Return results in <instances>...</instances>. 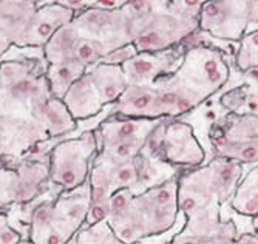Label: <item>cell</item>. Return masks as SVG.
Instances as JSON below:
<instances>
[{"instance_id":"26","label":"cell","mask_w":258,"mask_h":244,"mask_svg":"<svg viewBox=\"0 0 258 244\" xmlns=\"http://www.w3.org/2000/svg\"><path fill=\"white\" fill-rule=\"evenodd\" d=\"M252 227H253V232H255V235H258V216L253 219L252 221Z\"/></svg>"},{"instance_id":"6","label":"cell","mask_w":258,"mask_h":244,"mask_svg":"<svg viewBox=\"0 0 258 244\" xmlns=\"http://www.w3.org/2000/svg\"><path fill=\"white\" fill-rule=\"evenodd\" d=\"M173 167L162 164L150 153L144 152L139 158L130 162H108L95 159L91 167V210L87 226L105 221L110 200L116 193L130 190L133 193H143L158 184L166 182L178 175L167 173Z\"/></svg>"},{"instance_id":"16","label":"cell","mask_w":258,"mask_h":244,"mask_svg":"<svg viewBox=\"0 0 258 244\" xmlns=\"http://www.w3.org/2000/svg\"><path fill=\"white\" fill-rule=\"evenodd\" d=\"M240 236L233 219H221V207H212L185 218V224L170 244H220Z\"/></svg>"},{"instance_id":"10","label":"cell","mask_w":258,"mask_h":244,"mask_svg":"<svg viewBox=\"0 0 258 244\" xmlns=\"http://www.w3.org/2000/svg\"><path fill=\"white\" fill-rule=\"evenodd\" d=\"M164 120L110 116L95 129L99 153L98 159L108 162H130L143 155L153 133Z\"/></svg>"},{"instance_id":"21","label":"cell","mask_w":258,"mask_h":244,"mask_svg":"<svg viewBox=\"0 0 258 244\" xmlns=\"http://www.w3.org/2000/svg\"><path fill=\"white\" fill-rule=\"evenodd\" d=\"M235 65L241 73L258 70V28L247 31L238 42Z\"/></svg>"},{"instance_id":"25","label":"cell","mask_w":258,"mask_h":244,"mask_svg":"<svg viewBox=\"0 0 258 244\" xmlns=\"http://www.w3.org/2000/svg\"><path fill=\"white\" fill-rule=\"evenodd\" d=\"M252 23H258V0H252Z\"/></svg>"},{"instance_id":"11","label":"cell","mask_w":258,"mask_h":244,"mask_svg":"<svg viewBox=\"0 0 258 244\" xmlns=\"http://www.w3.org/2000/svg\"><path fill=\"white\" fill-rule=\"evenodd\" d=\"M215 158L241 165L258 164V113H227L209 130Z\"/></svg>"},{"instance_id":"27","label":"cell","mask_w":258,"mask_h":244,"mask_svg":"<svg viewBox=\"0 0 258 244\" xmlns=\"http://www.w3.org/2000/svg\"><path fill=\"white\" fill-rule=\"evenodd\" d=\"M20 244H33V242H31L30 239H23V241H22Z\"/></svg>"},{"instance_id":"22","label":"cell","mask_w":258,"mask_h":244,"mask_svg":"<svg viewBox=\"0 0 258 244\" xmlns=\"http://www.w3.org/2000/svg\"><path fill=\"white\" fill-rule=\"evenodd\" d=\"M70 244H124L114 235L107 221L85 226Z\"/></svg>"},{"instance_id":"23","label":"cell","mask_w":258,"mask_h":244,"mask_svg":"<svg viewBox=\"0 0 258 244\" xmlns=\"http://www.w3.org/2000/svg\"><path fill=\"white\" fill-rule=\"evenodd\" d=\"M22 235L20 232H17L8 221L7 213L2 210L0 213V244H20Z\"/></svg>"},{"instance_id":"5","label":"cell","mask_w":258,"mask_h":244,"mask_svg":"<svg viewBox=\"0 0 258 244\" xmlns=\"http://www.w3.org/2000/svg\"><path fill=\"white\" fill-rule=\"evenodd\" d=\"M204 2L185 0H132L127 10L132 19L133 46L138 53L175 50L200 31V13Z\"/></svg>"},{"instance_id":"17","label":"cell","mask_w":258,"mask_h":244,"mask_svg":"<svg viewBox=\"0 0 258 244\" xmlns=\"http://www.w3.org/2000/svg\"><path fill=\"white\" fill-rule=\"evenodd\" d=\"M184 53L185 50L179 46L164 53H138L121 65L128 87H149L172 75L181 67Z\"/></svg>"},{"instance_id":"7","label":"cell","mask_w":258,"mask_h":244,"mask_svg":"<svg viewBox=\"0 0 258 244\" xmlns=\"http://www.w3.org/2000/svg\"><path fill=\"white\" fill-rule=\"evenodd\" d=\"M243 176V165L223 158L178 175V204L185 218L212 207H221L235 195Z\"/></svg>"},{"instance_id":"2","label":"cell","mask_w":258,"mask_h":244,"mask_svg":"<svg viewBox=\"0 0 258 244\" xmlns=\"http://www.w3.org/2000/svg\"><path fill=\"white\" fill-rule=\"evenodd\" d=\"M230 78L226 54L212 45H192L181 67L149 87H127L111 114L119 117L166 120L203 105Z\"/></svg>"},{"instance_id":"13","label":"cell","mask_w":258,"mask_h":244,"mask_svg":"<svg viewBox=\"0 0 258 244\" xmlns=\"http://www.w3.org/2000/svg\"><path fill=\"white\" fill-rule=\"evenodd\" d=\"M155 159L173 168H197L206 161V152L195 136L192 124L166 119L153 133L146 150Z\"/></svg>"},{"instance_id":"15","label":"cell","mask_w":258,"mask_h":244,"mask_svg":"<svg viewBox=\"0 0 258 244\" xmlns=\"http://www.w3.org/2000/svg\"><path fill=\"white\" fill-rule=\"evenodd\" d=\"M252 25V0H212L200 13V31L220 40L240 42Z\"/></svg>"},{"instance_id":"18","label":"cell","mask_w":258,"mask_h":244,"mask_svg":"<svg viewBox=\"0 0 258 244\" xmlns=\"http://www.w3.org/2000/svg\"><path fill=\"white\" fill-rule=\"evenodd\" d=\"M76 17V13L67 7H62L59 2H39V8L31 20V25L20 42L19 48H40L60 31L65 25Z\"/></svg>"},{"instance_id":"14","label":"cell","mask_w":258,"mask_h":244,"mask_svg":"<svg viewBox=\"0 0 258 244\" xmlns=\"http://www.w3.org/2000/svg\"><path fill=\"white\" fill-rule=\"evenodd\" d=\"M50 164L37 159H22L0 168V206H27L50 190Z\"/></svg>"},{"instance_id":"1","label":"cell","mask_w":258,"mask_h":244,"mask_svg":"<svg viewBox=\"0 0 258 244\" xmlns=\"http://www.w3.org/2000/svg\"><path fill=\"white\" fill-rule=\"evenodd\" d=\"M79 122L53 94L46 64L36 57L4 59L0 68V153L25 159L39 144L78 130Z\"/></svg>"},{"instance_id":"19","label":"cell","mask_w":258,"mask_h":244,"mask_svg":"<svg viewBox=\"0 0 258 244\" xmlns=\"http://www.w3.org/2000/svg\"><path fill=\"white\" fill-rule=\"evenodd\" d=\"M37 8L39 2L2 0L0 4V53L2 56H7L11 46L19 48Z\"/></svg>"},{"instance_id":"24","label":"cell","mask_w":258,"mask_h":244,"mask_svg":"<svg viewBox=\"0 0 258 244\" xmlns=\"http://www.w3.org/2000/svg\"><path fill=\"white\" fill-rule=\"evenodd\" d=\"M220 244H258V235H255V233H241L237 238L223 241Z\"/></svg>"},{"instance_id":"9","label":"cell","mask_w":258,"mask_h":244,"mask_svg":"<svg viewBox=\"0 0 258 244\" xmlns=\"http://www.w3.org/2000/svg\"><path fill=\"white\" fill-rule=\"evenodd\" d=\"M127 87L128 84L121 65L101 62L87 70L62 101L78 122L87 120L99 114L107 105H114Z\"/></svg>"},{"instance_id":"12","label":"cell","mask_w":258,"mask_h":244,"mask_svg":"<svg viewBox=\"0 0 258 244\" xmlns=\"http://www.w3.org/2000/svg\"><path fill=\"white\" fill-rule=\"evenodd\" d=\"M99 153L95 130H85L78 138L57 142L50 152L51 182L60 192H72L90 181L91 167Z\"/></svg>"},{"instance_id":"4","label":"cell","mask_w":258,"mask_h":244,"mask_svg":"<svg viewBox=\"0 0 258 244\" xmlns=\"http://www.w3.org/2000/svg\"><path fill=\"white\" fill-rule=\"evenodd\" d=\"M178 176L143 193L124 190L110 200L105 221L124 244L169 232L178 221Z\"/></svg>"},{"instance_id":"3","label":"cell","mask_w":258,"mask_h":244,"mask_svg":"<svg viewBox=\"0 0 258 244\" xmlns=\"http://www.w3.org/2000/svg\"><path fill=\"white\" fill-rule=\"evenodd\" d=\"M130 45L133 30L125 4L121 10L90 8L78 13L45 45L42 56L46 65H68L85 73Z\"/></svg>"},{"instance_id":"8","label":"cell","mask_w":258,"mask_h":244,"mask_svg":"<svg viewBox=\"0 0 258 244\" xmlns=\"http://www.w3.org/2000/svg\"><path fill=\"white\" fill-rule=\"evenodd\" d=\"M91 210L90 181L72 192H59L30 213L28 239L33 244H70L87 226Z\"/></svg>"},{"instance_id":"20","label":"cell","mask_w":258,"mask_h":244,"mask_svg":"<svg viewBox=\"0 0 258 244\" xmlns=\"http://www.w3.org/2000/svg\"><path fill=\"white\" fill-rule=\"evenodd\" d=\"M229 204L232 210L243 216H249L252 219L258 216V165H255L241 179Z\"/></svg>"}]
</instances>
